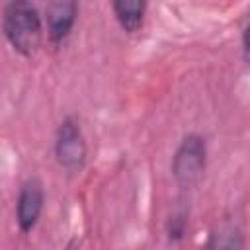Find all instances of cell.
I'll use <instances>...</instances> for the list:
<instances>
[{
  "label": "cell",
  "instance_id": "5",
  "mask_svg": "<svg viewBox=\"0 0 250 250\" xmlns=\"http://www.w3.org/2000/svg\"><path fill=\"white\" fill-rule=\"evenodd\" d=\"M76 14H78V4L72 0H57L47 4L45 10L47 33L55 45H61L68 37L70 29L74 27Z\"/></svg>",
  "mask_w": 250,
  "mask_h": 250
},
{
  "label": "cell",
  "instance_id": "2",
  "mask_svg": "<svg viewBox=\"0 0 250 250\" xmlns=\"http://www.w3.org/2000/svg\"><path fill=\"white\" fill-rule=\"evenodd\" d=\"M207 162V145L201 135H186L172 158V174L180 188H193L205 172Z\"/></svg>",
  "mask_w": 250,
  "mask_h": 250
},
{
  "label": "cell",
  "instance_id": "1",
  "mask_svg": "<svg viewBox=\"0 0 250 250\" xmlns=\"http://www.w3.org/2000/svg\"><path fill=\"white\" fill-rule=\"evenodd\" d=\"M2 29L8 43L23 57H33L43 43V21L31 2H10L4 8Z\"/></svg>",
  "mask_w": 250,
  "mask_h": 250
},
{
  "label": "cell",
  "instance_id": "4",
  "mask_svg": "<svg viewBox=\"0 0 250 250\" xmlns=\"http://www.w3.org/2000/svg\"><path fill=\"white\" fill-rule=\"evenodd\" d=\"M45 203V191L43 184L37 178H29L21 184L20 193H18V203H16V221L23 232H29L43 211Z\"/></svg>",
  "mask_w": 250,
  "mask_h": 250
},
{
  "label": "cell",
  "instance_id": "3",
  "mask_svg": "<svg viewBox=\"0 0 250 250\" xmlns=\"http://www.w3.org/2000/svg\"><path fill=\"white\" fill-rule=\"evenodd\" d=\"M86 154H88V150H86V141H84L80 125L76 123V119L66 117L59 125L57 137H55L57 162L66 172H78L84 168Z\"/></svg>",
  "mask_w": 250,
  "mask_h": 250
},
{
  "label": "cell",
  "instance_id": "6",
  "mask_svg": "<svg viewBox=\"0 0 250 250\" xmlns=\"http://www.w3.org/2000/svg\"><path fill=\"white\" fill-rule=\"evenodd\" d=\"M115 20L119 21V25L127 31V33H135L141 29L143 20H145V12H146V4L141 0H117L111 4Z\"/></svg>",
  "mask_w": 250,
  "mask_h": 250
},
{
  "label": "cell",
  "instance_id": "7",
  "mask_svg": "<svg viewBox=\"0 0 250 250\" xmlns=\"http://www.w3.org/2000/svg\"><path fill=\"white\" fill-rule=\"evenodd\" d=\"M209 250H242L238 230H229L223 234H215Z\"/></svg>",
  "mask_w": 250,
  "mask_h": 250
}]
</instances>
